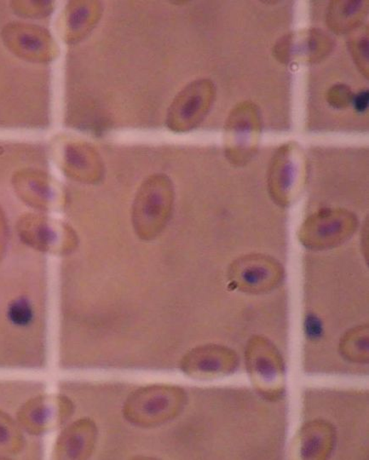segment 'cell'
Masks as SVG:
<instances>
[{
    "label": "cell",
    "instance_id": "obj_1",
    "mask_svg": "<svg viewBox=\"0 0 369 460\" xmlns=\"http://www.w3.org/2000/svg\"><path fill=\"white\" fill-rule=\"evenodd\" d=\"M214 94L210 81H195L187 86L169 108V127L180 131L195 127L209 110Z\"/></svg>",
    "mask_w": 369,
    "mask_h": 460
},
{
    "label": "cell",
    "instance_id": "obj_2",
    "mask_svg": "<svg viewBox=\"0 0 369 460\" xmlns=\"http://www.w3.org/2000/svg\"><path fill=\"white\" fill-rule=\"evenodd\" d=\"M8 315L13 324L19 327H26L32 323L33 310L27 299L19 298L13 302L9 309Z\"/></svg>",
    "mask_w": 369,
    "mask_h": 460
},
{
    "label": "cell",
    "instance_id": "obj_3",
    "mask_svg": "<svg viewBox=\"0 0 369 460\" xmlns=\"http://www.w3.org/2000/svg\"><path fill=\"white\" fill-rule=\"evenodd\" d=\"M303 330L306 336L311 341H319L324 335V328L322 320L315 314H308L303 322Z\"/></svg>",
    "mask_w": 369,
    "mask_h": 460
},
{
    "label": "cell",
    "instance_id": "obj_4",
    "mask_svg": "<svg viewBox=\"0 0 369 460\" xmlns=\"http://www.w3.org/2000/svg\"><path fill=\"white\" fill-rule=\"evenodd\" d=\"M270 276V272L264 266H250L241 273V279L249 286H258Z\"/></svg>",
    "mask_w": 369,
    "mask_h": 460
},
{
    "label": "cell",
    "instance_id": "obj_5",
    "mask_svg": "<svg viewBox=\"0 0 369 460\" xmlns=\"http://www.w3.org/2000/svg\"><path fill=\"white\" fill-rule=\"evenodd\" d=\"M255 368L260 377L268 383L276 380L277 370L271 360L259 357L255 362Z\"/></svg>",
    "mask_w": 369,
    "mask_h": 460
},
{
    "label": "cell",
    "instance_id": "obj_6",
    "mask_svg": "<svg viewBox=\"0 0 369 460\" xmlns=\"http://www.w3.org/2000/svg\"><path fill=\"white\" fill-rule=\"evenodd\" d=\"M321 444H322V439L318 436L307 438V440L303 441L302 446V456L305 459L313 457L314 455L319 452Z\"/></svg>",
    "mask_w": 369,
    "mask_h": 460
},
{
    "label": "cell",
    "instance_id": "obj_7",
    "mask_svg": "<svg viewBox=\"0 0 369 460\" xmlns=\"http://www.w3.org/2000/svg\"><path fill=\"white\" fill-rule=\"evenodd\" d=\"M199 370L205 372H214L219 370L221 364L219 361L214 359L202 360L199 363L198 366Z\"/></svg>",
    "mask_w": 369,
    "mask_h": 460
},
{
    "label": "cell",
    "instance_id": "obj_8",
    "mask_svg": "<svg viewBox=\"0 0 369 460\" xmlns=\"http://www.w3.org/2000/svg\"><path fill=\"white\" fill-rule=\"evenodd\" d=\"M354 106L355 110L360 113L367 110L368 106V92H362L354 98Z\"/></svg>",
    "mask_w": 369,
    "mask_h": 460
},
{
    "label": "cell",
    "instance_id": "obj_9",
    "mask_svg": "<svg viewBox=\"0 0 369 460\" xmlns=\"http://www.w3.org/2000/svg\"><path fill=\"white\" fill-rule=\"evenodd\" d=\"M358 347L361 350H368V338H361L358 342Z\"/></svg>",
    "mask_w": 369,
    "mask_h": 460
},
{
    "label": "cell",
    "instance_id": "obj_10",
    "mask_svg": "<svg viewBox=\"0 0 369 460\" xmlns=\"http://www.w3.org/2000/svg\"><path fill=\"white\" fill-rule=\"evenodd\" d=\"M6 432L4 431V429L0 427V441H3L6 439Z\"/></svg>",
    "mask_w": 369,
    "mask_h": 460
}]
</instances>
